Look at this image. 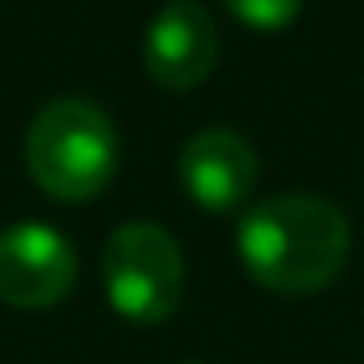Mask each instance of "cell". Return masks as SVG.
I'll return each mask as SVG.
<instances>
[{
	"instance_id": "4",
	"label": "cell",
	"mask_w": 364,
	"mask_h": 364,
	"mask_svg": "<svg viewBox=\"0 0 364 364\" xmlns=\"http://www.w3.org/2000/svg\"><path fill=\"white\" fill-rule=\"evenodd\" d=\"M77 283V253L73 245L39 223H14L0 232V300L14 309H52Z\"/></svg>"
},
{
	"instance_id": "5",
	"label": "cell",
	"mask_w": 364,
	"mask_h": 364,
	"mask_svg": "<svg viewBox=\"0 0 364 364\" xmlns=\"http://www.w3.org/2000/svg\"><path fill=\"white\" fill-rule=\"evenodd\" d=\"M141 60L154 86L185 95L198 90L219 65V26L198 0H171L146 26Z\"/></svg>"
},
{
	"instance_id": "2",
	"label": "cell",
	"mask_w": 364,
	"mask_h": 364,
	"mask_svg": "<svg viewBox=\"0 0 364 364\" xmlns=\"http://www.w3.org/2000/svg\"><path fill=\"white\" fill-rule=\"evenodd\" d=\"M26 167L35 185L56 202L99 198L120 167V133L90 99L48 103L26 133Z\"/></svg>"
},
{
	"instance_id": "1",
	"label": "cell",
	"mask_w": 364,
	"mask_h": 364,
	"mask_svg": "<svg viewBox=\"0 0 364 364\" xmlns=\"http://www.w3.org/2000/svg\"><path fill=\"white\" fill-rule=\"evenodd\" d=\"M236 253L253 283L274 296H313L338 279L351 253V228L338 206L313 193H279L253 206L236 228Z\"/></svg>"
},
{
	"instance_id": "3",
	"label": "cell",
	"mask_w": 364,
	"mask_h": 364,
	"mask_svg": "<svg viewBox=\"0 0 364 364\" xmlns=\"http://www.w3.org/2000/svg\"><path fill=\"white\" fill-rule=\"evenodd\" d=\"M103 291L133 326H159L185 296V257L159 223H124L103 245Z\"/></svg>"
},
{
	"instance_id": "7",
	"label": "cell",
	"mask_w": 364,
	"mask_h": 364,
	"mask_svg": "<svg viewBox=\"0 0 364 364\" xmlns=\"http://www.w3.org/2000/svg\"><path fill=\"white\" fill-rule=\"evenodd\" d=\"M223 5L249 31H283L300 18L304 0H223Z\"/></svg>"
},
{
	"instance_id": "8",
	"label": "cell",
	"mask_w": 364,
	"mask_h": 364,
	"mask_svg": "<svg viewBox=\"0 0 364 364\" xmlns=\"http://www.w3.org/2000/svg\"><path fill=\"white\" fill-rule=\"evenodd\" d=\"M180 364H202V360H180Z\"/></svg>"
},
{
	"instance_id": "6",
	"label": "cell",
	"mask_w": 364,
	"mask_h": 364,
	"mask_svg": "<svg viewBox=\"0 0 364 364\" xmlns=\"http://www.w3.org/2000/svg\"><path fill=\"white\" fill-rule=\"evenodd\" d=\"M257 150L236 129H202L180 146V185L210 215L245 206L257 189Z\"/></svg>"
}]
</instances>
